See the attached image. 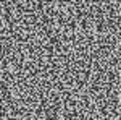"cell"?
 Returning a JSON list of instances; mask_svg holds the SVG:
<instances>
[{"mask_svg": "<svg viewBox=\"0 0 121 120\" xmlns=\"http://www.w3.org/2000/svg\"><path fill=\"white\" fill-rule=\"evenodd\" d=\"M0 120H120V0H0Z\"/></svg>", "mask_w": 121, "mask_h": 120, "instance_id": "6da1fadb", "label": "cell"}]
</instances>
